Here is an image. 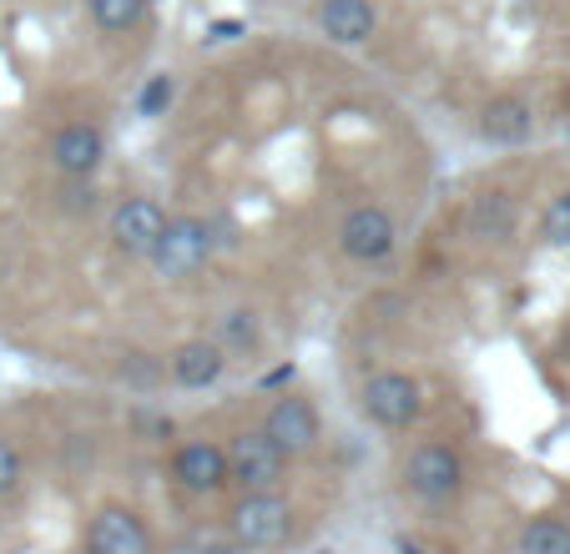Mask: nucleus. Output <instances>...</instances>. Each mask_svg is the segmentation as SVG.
Segmentation results:
<instances>
[{
	"mask_svg": "<svg viewBox=\"0 0 570 554\" xmlns=\"http://www.w3.org/2000/svg\"><path fill=\"white\" fill-rule=\"evenodd\" d=\"M288 474V454L273 444L263 428H248L237 434L233 448H227V479H237L248 494H273Z\"/></svg>",
	"mask_w": 570,
	"mask_h": 554,
	"instance_id": "nucleus-1",
	"label": "nucleus"
},
{
	"mask_svg": "<svg viewBox=\"0 0 570 554\" xmlns=\"http://www.w3.org/2000/svg\"><path fill=\"white\" fill-rule=\"evenodd\" d=\"M213 257V222L203 217H167V233L151 247V267L161 277H193Z\"/></svg>",
	"mask_w": 570,
	"mask_h": 554,
	"instance_id": "nucleus-2",
	"label": "nucleus"
},
{
	"mask_svg": "<svg viewBox=\"0 0 570 554\" xmlns=\"http://www.w3.org/2000/svg\"><path fill=\"white\" fill-rule=\"evenodd\" d=\"M404 479H410V489L420 494L424 504H450L454 494L464 489V464H460L454 448L420 444L410 454V464H404Z\"/></svg>",
	"mask_w": 570,
	"mask_h": 554,
	"instance_id": "nucleus-3",
	"label": "nucleus"
},
{
	"mask_svg": "<svg viewBox=\"0 0 570 554\" xmlns=\"http://www.w3.org/2000/svg\"><path fill=\"white\" fill-rule=\"evenodd\" d=\"M293 530V510L278 494H243L233 510V534L243 550H278Z\"/></svg>",
	"mask_w": 570,
	"mask_h": 554,
	"instance_id": "nucleus-4",
	"label": "nucleus"
},
{
	"mask_svg": "<svg viewBox=\"0 0 570 554\" xmlns=\"http://www.w3.org/2000/svg\"><path fill=\"white\" fill-rule=\"evenodd\" d=\"M358 404H364V414L374 418V424L384 428H410L414 418H420L424 398H420V384H414L410 374H374L364 384V394H358Z\"/></svg>",
	"mask_w": 570,
	"mask_h": 554,
	"instance_id": "nucleus-5",
	"label": "nucleus"
},
{
	"mask_svg": "<svg viewBox=\"0 0 570 554\" xmlns=\"http://www.w3.org/2000/svg\"><path fill=\"white\" fill-rule=\"evenodd\" d=\"M161 233H167V212H161L151 197H127V202H117V212H111V243L127 257H151Z\"/></svg>",
	"mask_w": 570,
	"mask_h": 554,
	"instance_id": "nucleus-6",
	"label": "nucleus"
},
{
	"mask_svg": "<svg viewBox=\"0 0 570 554\" xmlns=\"http://www.w3.org/2000/svg\"><path fill=\"white\" fill-rule=\"evenodd\" d=\"M338 247H344V257H354V263H379V257H389V247H394V217L379 202L354 207V212L338 222Z\"/></svg>",
	"mask_w": 570,
	"mask_h": 554,
	"instance_id": "nucleus-7",
	"label": "nucleus"
},
{
	"mask_svg": "<svg viewBox=\"0 0 570 554\" xmlns=\"http://www.w3.org/2000/svg\"><path fill=\"white\" fill-rule=\"evenodd\" d=\"M263 434L288 458L313 454V448H318V414H313L308 398H278V404L268 408V418H263Z\"/></svg>",
	"mask_w": 570,
	"mask_h": 554,
	"instance_id": "nucleus-8",
	"label": "nucleus"
},
{
	"mask_svg": "<svg viewBox=\"0 0 570 554\" xmlns=\"http://www.w3.org/2000/svg\"><path fill=\"white\" fill-rule=\"evenodd\" d=\"M87 554H151V534L131 510L107 504L87 530Z\"/></svg>",
	"mask_w": 570,
	"mask_h": 554,
	"instance_id": "nucleus-9",
	"label": "nucleus"
},
{
	"mask_svg": "<svg viewBox=\"0 0 570 554\" xmlns=\"http://www.w3.org/2000/svg\"><path fill=\"white\" fill-rule=\"evenodd\" d=\"M107 157V137H101L97 121H71L51 137V161L61 177H91Z\"/></svg>",
	"mask_w": 570,
	"mask_h": 554,
	"instance_id": "nucleus-10",
	"label": "nucleus"
},
{
	"mask_svg": "<svg viewBox=\"0 0 570 554\" xmlns=\"http://www.w3.org/2000/svg\"><path fill=\"white\" fill-rule=\"evenodd\" d=\"M379 26L374 0H318V31L334 46H364Z\"/></svg>",
	"mask_w": 570,
	"mask_h": 554,
	"instance_id": "nucleus-11",
	"label": "nucleus"
},
{
	"mask_svg": "<svg viewBox=\"0 0 570 554\" xmlns=\"http://www.w3.org/2000/svg\"><path fill=\"white\" fill-rule=\"evenodd\" d=\"M173 474H177V484H183V489H193V494L223 489V484H227V448L207 444V438H193V444L177 448Z\"/></svg>",
	"mask_w": 570,
	"mask_h": 554,
	"instance_id": "nucleus-12",
	"label": "nucleus"
},
{
	"mask_svg": "<svg viewBox=\"0 0 570 554\" xmlns=\"http://www.w3.org/2000/svg\"><path fill=\"white\" fill-rule=\"evenodd\" d=\"M530 127H535V111H530L525 97H495L480 111V137L495 141V147H515V141H525Z\"/></svg>",
	"mask_w": 570,
	"mask_h": 554,
	"instance_id": "nucleus-13",
	"label": "nucleus"
},
{
	"mask_svg": "<svg viewBox=\"0 0 570 554\" xmlns=\"http://www.w3.org/2000/svg\"><path fill=\"white\" fill-rule=\"evenodd\" d=\"M223 368H227V353L207 338H193L173 353V378L183 388H213L223 378Z\"/></svg>",
	"mask_w": 570,
	"mask_h": 554,
	"instance_id": "nucleus-14",
	"label": "nucleus"
},
{
	"mask_svg": "<svg viewBox=\"0 0 570 554\" xmlns=\"http://www.w3.org/2000/svg\"><path fill=\"white\" fill-rule=\"evenodd\" d=\"M470 233H474V237H490V243H510V233H515V202H510L505 192L474 197V207H470Z\"/></svg>",
	"mask_w": 570,
	"mask_h": 554,
	"instance_id": "nucleus-15",
	"label": "nucleus"
},
{
	"mask_svg": "<svg viewBox=\"0 0 570 554\" xmlns=\"http://www.w3.org/2000/svg\"><path fill=\"white\" fill-rule=\"evenodd\" d=\"M217 348H233V353H253L263 343V323H258V313L253 308H227L223 318H217Z\"/></svg>",
	"mask_w": 570,
	"mask_h": 554,
	"instance_id": "nucleus-16",
	"label": "nucleus"
},
{
	"mask_svg": "<svg viewBox=\"0 0 570 554\" xmlns=\"http://www.w3.org/2000/svg\"><path fill=\"white\" fill-rule=\"evenodd\" d=\"M520 554H570V524L530 520L525 530H520Z\"/></svg>",
	"mask_w": 570,
	"mask_h": 554,
	"instance_id": "nucleus-17",
	"label": "nucleus"
},
{
	"mask_svg": "<svg viewBox=\"0 0 570 554\" xmlns=\"http://www.w3.org/2000/svg\"><path fill=\"white\" fill-rule=\"evenodd\" d=\"M87 11L101 31H131L147 11V0H87Z\"/></svg>",
	"mask_w": 570,
	"mask_h": 554,
	"instance_id": "nucleus-18",
	"label": "nucleus"
},
{
	"mask_svg": "<svg viewBox=\"0 0 570 554\" xmlns=\"http://www.w3.org/2000/svg\"><path fill=\"white\" fill-rule=\"evenodd\" d=\"M173 97H177V81L167 71L161 76H151L147 86H141V97H137V111L141 117H167V107H173Z\"/></svg>",
	"mask_w": 570,
	"mask_h": 554,
	"instance_id": "nucleus-19",
	"label": "nucleus"
},
{
	"mask_svg": "<svg viewBox=\"0 0 570 554\" xmlns=\"http://www.w3.org/2000/svg\"><path fill=\"white\" fill-rule=\"evenodd\" d=\"M546 243L570 247V192H560L556 202L546 207Z\"/></svg>",
	"mask_w": 570,
	"mask_h": 554,
	"instance_id": "nucleus-20",
	"label": "nucleus"
},
{
	"mask_svg": "<svg viewBox=\"0 0 570 554\" xmlns=\"http://www.w3.org/2000/svg\"><path fill=\"white\" fill-rule=\"evenodd\" d=\"M21 484V454H16L11 438H0V499Z\"/></svg>",
	"mask_w": 570,
	"mask_h": 554,
	"instance_id": "nucleus-21",
	"label": "nucleus"
},
{
	"mask_svg": "<svg viewBox=\"0 0 570 554\" xmlns=\"http://www.w3.org/2000/svg\"><path fill=\"white\" fill-rule=\"evenodd\" d=\"M76 187H66V207H71V212H91V207H97V187H91L87 177H71Z\"/></svg>",
	"mask_w": 570,
	"mask_h": 554,
	"instance_id": "nucleus-22",
	"label": "nucleus"
},
{
	"mask_svg": "<svg viewBox=\"0 0 570 554\" xmlns=\"http://www.w3.org/2000/svg\"><path fill=\"white\" fill-rule=\"evenodd\" d=\"M121 378H131V384H151V378H157V368L147 363V353H131V358L121 363Z\"/></svg>",
	"mask_w": 570,
	"mask_h": 554,
	"instance_id": "nucleus-23",
	"label": "nucleus"
},
{
	"mask_svg": "<svg viewBox=\"0 0 570 554\" xmlns=\"http://www.w3.org/2000/svg\"><path fill=\"white\" fill-rule=\"evenodd\" d=\"M207 36H213V41H233V36H243V21H217Z\"/></svg>",
	"mask_w": 570,
	"mask_h": 554,
	"instance_id": "nucleus-24",
	"label": "nucleus"
}]
</instances>
